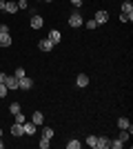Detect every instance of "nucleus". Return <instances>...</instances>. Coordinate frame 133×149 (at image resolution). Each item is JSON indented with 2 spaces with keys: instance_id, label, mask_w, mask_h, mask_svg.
I'll use <instances>...</instances> for the list:
<instances>
[{
  "instance_id": "obj_1",
  "label": "nucleus",
  "mask_w": 133,
  "mask_h": 149,
  "mask_svg": "<svg viewBox=\"0 0 133 149\" xmlns=\"http://www.w3.org/2000/svg\"><path fill=\"white\" fill-rule=\"evenodd\" d=\"M82 22H84V18L80 16L78 11H73L69 16V27H73V29H78V27H82Z\"/></svg>"
},
{
  "instance_id": "obj_2",
  "label": "nucleus",
  "mask_w": 133,
  "mask_h": 149,
  "mask_svg": "<svg viewBox=\"0 0 133 149\" xmlns=\"http://www.w3.org/2000/svg\"><path fill=\"white\" fill-rule=\"evenodd\" d=\"M33 87V80L29 78V76H25V78H20L18 80V89H22V91H27V89Z\"/></svg>"
},
{
  "instance_id": "obj_3",
  "label": "nucleus",
  "mask_w": 133,
  "mask_h": 149,
  "mask_svg": "<svg viewBox=\"0 0 133 149\" xmlns=\"http://www.w3.org/2000/svg\"><path fill=\"white\" fill-rule=\"evenodd\" d=\"M22 131H25L27 136H33V134H36V131H38V125H33V123H22Z\"/></svg>"
},
{
  "instance_id": "obj_4",
  "label": "nucleus",
  "mask_w": 133,
  "mask_h": 149,
  "mask_svg": "<svg viewBox=\"0 0 133 149\" xmlns=\"http://www.w3.org/2000/svg\"><path fill=\"white\" fill-rule=\"evenodd\" d=\"M93 20H95V22H98V25H104V22H107V20H109V13L104 11V9H100V11H98V13H95V16H93Z\"/></svg>"
},
{
  "instance_id": "obj_5",
  "label": "nucleus",
  "mask_w": 133,
  "mask_h": 149,
  "mask_svg": "<svg viewBox=\"0 0 133 149\" xmlns=\"http://www.w3.org/2000/svg\"><path fill=\"white\" fill-rule=\"evenodd\" d=\"M76 85H78L80 89H84V87L89 85V76H87V74H78V76H76Z\"/></svg>"
},
{
  "instance_id": "obj_6",
  "label": "nucleus",
  "mask_w": 133,
  "mask_h": 149,
  "mask_svg": "<svg viewBox=\"0 0 133 149\" xmlns=\"http://www.w3.org/2000/svg\"><path fill=\"white\" fill-rule=\"evenodd\" d=\"M109 143H111V138L98 136V147H95V149H111V147H109Z\"/></svg>"
},
{
  "instance_id": "obj_7",
  "label": "nucleus",
  "mask_w": 133,
  "mask_h": 149,
  "mask_svg": "<svg viewBox=\"0 0 133 149\" xmlns=\"http://www.w3.org/2000/svg\"><path fill=\"white\" fill-rule=\"evenodd\" d=\"M49 40H51L53 45H58L60 40H62V33H60L58 29H51V31H49Z\"/></svg>"
},
{
  "instance_id": "obj_8",
  "label": "nucleus",
  "mask_w": 133,
  "mask_h": 149,
  "mask_svg": "<svg viewBox=\"0 0 133 149\" xmlns=\"http://www.w3.org/2000/svg\"><path fill=\"white\" fill-rule=\"evenodd\" d=\"M5 85H7V89H18V78L16 76H7Z\"/></svg>"
},
{
  "instance_id": "obj_9",
  "label": "nucleus",
  "mask_w": 133,
  "mask_h": 149,
  "mask_svg": "<svg viewBox=\"0 0 133 149\" xmlns=\"http://www.w3.org/2000/svg\"><path fill=\"white\" fill-rule=\"evenodd\" d=\"M11 36L9 33H0V47H11Z\"/></svg>"
},
{
  "instance_id": "obj_10",
  "label": "nucleus",
  "mask_w": 133,
  "mask_h": 149,
  "mask_svg": "<svg viewBox=\"0 0 133 149\" xmlns=\"http://www.w3.org/2000/svg\"><path fill=\"white\" fill-rule=\"evenodd\" d=\"M118 127H120V129H127V131H133V125L129 123L127 118H118Z\"/></svg>"
},
{
  "instance_id": "obj_11",
  "label": "nucleus",
  "mask_w": 133,
  "mask_h": 149,
  "mask_svg": "<svg viewBox=\"0 0 133 149\" xmlns=\"http://www.w3.org/2000/svg\"><path fill=\"white\" fill-rule=\"evenodd\" d=\"M40 49L42 51H51L53 49V42H51L49 38H42V40H40Z\"/></svg>"
},
{
  "instance_id": "obj_12",
  "label": "nucleus",
  "mask_w": 133,
  "mask_h": 149,
  "mask_svg": "<svg viewBox=\"0 0 133 149\" xmlns=\"http://www.w3.org/2000/svg\"><path fill=\"white\" fill-rule=\"evenodd\" d=\"M122 13L133 16V5H131V0H124V2H122Z\"/></svg>"
},
{
  "instance_id": "obj_13",
  "label": "nucleus",
  "mask_w": 133,
  "mask_h": 149,
  "mask_svg": "<svg viewBox=\"0 0 133 149\" xmlns=\"http://www.w3.org/2000/svg\"><path fill=\"white\" fill-rule=\"evenodd\" d=\"M42 25H44V18H40V16H33L31 18V29H40Z\"/></svg>"
},
{
  "instance_id": "obj_14",
  "label": "nucleus",
  "mask_w": 133,
  "mask_h": 149,
  "mask_svg": "<svg viewBox=\"0 0 133 149\" xmlns=\"http://www.w3.org/2000/svg\"><path fill=\"white\" fill-rule=\"evenodd\" d=\"M31 123H33V125H42V123H44V116H42L40 111H33V116H31Z\"/></svg>"
},
{
  "instance_id": "obj_15",
  "label": "nucleus",
  "mask_w": 133,
  "mask_h": 149,
  "mask_svg": "<svg viewBox=\"0 0 133 149\" xmlns=\"http://www.w3.org/2000/svg\"><path fill=\"white\" fill-rule=\"evenodd\" d=\"M5 11H7V13H16V11H18V2H9V0H7Z\"/></svg>"
},
{
  "instance_id": "obj_16",
  "label": "nucleus",
  "mask_w": 133,
  "mask_h": 149,
  "mask_svg": "<svg viewBox=\"0 0 133 149\" xmlns=\"http://www.w3.org/2000/svg\"><path fill=\"white\" fill-rule=\"evenodd\" d=\"M25 131H22V125H18V123H13V127H11V136H22Z\"/></svg>"
},
{
  "instance_id": "obj_17",
  "label": "nucleus",
  "mask_w": 133,
  "mask_h": 149,
  "mask_svg": "<svg viewBox=\"0 0 133 149\" xmlns=\"http://www.w3.org/2000/svg\"><path fill=\"white\" fill-rule=\"evenodd\" d=\"M109 147H113V149H122V147H124V143H122L120 138H115V140H111V143H109Z\"/></svg>"
},
{
  "instance_id": "obj_18",
  "label": "nucleus",
  "mask_w": 133,
  "mask_h": 149,
  "mask_svg": "<svg viewBox=\"0 0 133 149\" xmlns=\"http://www.w3.org/2000/svg\"><path fill=\"white\" fill-rule=\"evenodd\" d=\"M87 145H89L91 149H95V147H98V136H89V138H87Z\"/></svg>"
},
{
  "instance_id": "obj_19",
  "label": "nucleus",
  "mask_w": 133,
  "mask_h": 149,
  "mask_svg": "<svg viewBox=\"0 0 133 149\" xmlns=\"http://www.w3.org/2000/svg\"><path fill=\"white\" fill-rule=\"evenodd\" d=\"M82 25H84V27H87V29H91V31H93V29H95V27H100V25H98V22H95V20H93V18H91V20H87V22H82Z\"/></svg>"
},
{
  "instance_id": "obj_20",
  "label": "nucleus",
  "mask_w": 133,
  "mask_h": 149,
  "mask_svg": "<svg viewBox=\"0 0 133 149\" xmlns=\"http://www.w3.org/2000/svg\"><path fill=\"white\" fill-rule=\"evenodd\" d=\"M80 140H69V143H67V149H80Z\"/></svg>"
},
{
  "instance_id": "obj_21",
  "label": "nucleus",
  "mask_w": 133,
  "mask_h": 149,
  "mask_svg": "<svg viewBox=\"0 0 133 149\" xmlns=\"http://www.w3.org/2000/svg\"><path fill=\"white\" fill-rule=\"evenodd\" d=\"M13 76H16V78H18V80H20V78H25V76H27V71H25V69H22V67H18V69H16V71H13Z\"/></svg>"
},
{
  "instance_id": "obj_22",
  "label": "nucleus",
  "mask_w": 133,
  "mask_h": 149,
  "mask_svg": "<svg viewBox=\"0 0 133 149\" xmlns=\"http://www.w3.org/2000/svg\"><path fill=\"white\" fill-rule=\"evenodd\" d=\"M9 111H11V113H18V111H22V107H20V102H11V107H9Z\"/></svg>"
},
{
  "instance_id": "obj_23",
  "label": "nucleus",
  "mask_w": 133,
  "mask_h": 149,
  "mask_svg": "<svg viewBox=\"0 0 133 149\" xmlns=\"http://www.w3.org/2000/svg\"><path fill=\"white\" fill-rule=\"evenodd\" d=\"M42 136L51 140V136H53V129H51V127H42Z\"/></svg>"
},
{
  "instance_id": "obj_24",
  "label": "nucleus",
  "mask_w": 133,
  "mask_h": 149,
  "mask_svg": "<svg viewBox=\"0 0 133 149\" xmlns=\"http://www.w3.org/2000/svg\"><path fill=\"white\" fill-rule=\"evenodd\" d=\"M13 118H16V123H18V125H22V123H25V113L18 111V113H13Z\"/></svg>"
},
{
  "instance_id": "obj_25",
  "label": "nucleus",
  "mask_w": 133,
  "mask_h": 149,
  "mask_svg": "<svg viewBox=\"0 0 133 149\" xmlns=\"http://www.w3.org/2000/svg\"><path fill=\"white\" fill-rule=\"evenodd\" d=\"M129 136H131V131L122 129V134H120V140H122V143H129Z\"/></svg>"
},
{
  "instance_id": "obj_26",
  "label": "nucleus",
  "mask_w": 133,
  "mask_h": 149,
  "mask_svg": "<svg viewBox=\"0 0 133 149\" xmlns=\"http://www.w3.org/2000/svg\"><path fill=\"white\" fill-rule=\"evenodd\" d=\"M40 149H49V138H40Z\"/></svg>"
},
{
  "instance_id": "obj_27",
  "label": "nucleus",
  "mask_w": 133,
  "mask_h": 149,
  "mask_svg": "<svg viewBox=\"0 0 133 149\" xmlns=\"http://www.w3.org/2000/svg\"><path fill=\"white\" fill-rule=\"evenodd\" d=\"M7 91H9V89H7V85H5V82H0V98H5Z\"/></svg>"
},
{
  "instance_id": "obj_28",
  "label": "nucleus",
  "mask_w": 133,
  "mask_h": 149,
  "mask_svg": "<svg viewBox=\"0 0 133 149\" xmlns=\"http://www.w3.org/2000/svg\"><path fill=\"white\" fill-rule=\"evenodd\" d=\"M133 16H127V13H120V22H131Z\"/></svg>"
},
{
  "instance_id": "obj_29",
  "label": "nucleus",
  "mask_w": 133,
  "mask_h": 149,
  "mask_svg": "<svg viewBox=\"0 0 133 149\" xmlns=\"http://www.w3.org/2000/svg\"><path fill=\"white\" fill-rule=\"evenodd\" d=\"M71 5L76 7V9H80V7H82V0H71Z\"/></svg>"
},
{
  "instance_id": "obj_30",
  "label": "nucleus",
  "mask_w": 133,
  "mask_h": 149,
  "mask_svg": "<svg viewBox=\"0 0 133 149\" xmlns=\"http://www.w3.org/2000/svg\"><path fill=\"white\" fill-rule=\"evenodd\" d=\"M18 9H27V0H18Z\"/></svg>"
},
{
  "instance_id": "obj_31",
  "label": "nucleus",
  "mask_w": 133,
  "mask_h": 149,
  "mask_svg": "<svg viewBox=\"0 0 133 149\" xmlns=\"http://www.w3.org/2000/svg\"><path fill=\"white\" fill-rule=\"evenodd\" d=\"M0 33H9V27H7V25H0Z\"/></svg>"
},
{
  "instance_id": "obj_32",
  "label": "nucleus",
  "mask_w": 133,
  "mask_h": 149,
  "mask_svg": "<svg viewBox=\"0 0 133 149\" xmlns=\"http://www.w3.org/2000/svg\"><path fill=\"white\" fill-rule=\"evenodd\" d=\"M7 80V74H5V71H0V82H5Z\"/></svg>"
},
{
  "instance_id": "obj_33",
  "label": "nucleus",
  "mask_w": 133,
  "mask_h": 149,
  "mask_svg": "<svg viewBox=\"0 0 133 149\" xmlns=\"http://www.w3.org/2000/svg\"><path fill=\"white\" fill-rule=\"evenodd\" d=\"M5 5H7V0H0V9H5Z\"/></svg>"
},
{
  "instance_id": "obj_34",
  "label": "nucleus",
  "mask_w": 133,
  "mask_h": 149,
  "mask_svg": "<svg viewBox=\"0 0 133 149\" xmlns=\"http://www.w3.org/2000/svg\"><path fill=\"white\" fill-rule=\"evenodd\" d=\"M2 147H5V143H2V138H0V149H2Z\"/></svg>"
},
{
  "instance_id": "obj_35",
  "label": "nucleus",
  "mask_w": 133,
  "mask_h": 149,
  "mask_svg": "<svg viewBox=\"0 0 133 149\" xmlns=\"http://www.w3.org/2000/svg\"><path fill=\"white\" fill-rule=\"evenodd\" d=\"M0 138H2V129H0Z\"/></svg>"
},
{
  "instance_id": "obj_36",
  "label": "nucleus",
  "mask_w": 133,
  "mask_h": 149,
  "mask_svg": "<svg viewBox=\"0 0 133 149\" xmlns=\"http://www.w3.org/2000/svg\"><path fill=\"white\" fill-rule=\"evenodd\" d=\"M44 2H51V0H44Z\"/></svg>"
}]
</instances>
